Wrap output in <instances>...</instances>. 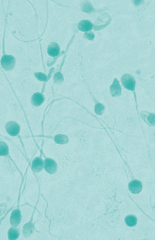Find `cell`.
<instances>
[{
	"instance_id": "obj_1",
	"label": "cell",
	"mask_w": 155,
	"mask_h": 240,
	"mask_svg": "<svg viewBox=\"0 0 155 240\" xmlns=\"http://www.w3.org/2000/svg\"><path fill=\"white\" fill-rule=\"evenodd\" d=\"M121 81L125 88L132 91H134L136 81L131 75L128 73L124 74L121 77Z\"/></svg>"
},
{
	"instance_id": "obj_2",
	"label": "cell",
	"mask_w": 155,
	"mask_h": 240,
	"mask_svg": "<svg viewBox=\"0 0 155 240\" xmlns=\"http://www.w3.org/2000/svg\"><path fill=\"white\" fill-rule=\"evenodd\" d=\"M15 59L14 56L6 54L2 56L0 61L2 67L6 70L12 69L15 66Z\"/></svg>"
},
{
	"instance_id": "obj_3",
	"label": "cell",
	"mask_w": 155,
	"mask_h": 240,
	"mask_svg": "<svg viewBox=\"0 0 155 240\" xmlns=\"http://www.w3.org/2000/svg\"><path fill=\"white\" fill-rule=\"evenodd\" d=\"M5 127L7 133L12 136H16L20 132L19 125L16 122L13 121L8 122L5 125Z\"/></svg>"
},
{
	"instance_id": "obj_4",
	"label": "cell",
	"mask_w": 155,
	"mask_h": 240,
	"mask_svg": "<svg viewBox=\"0 0 155 240\" xmlns=\"http://www.w3.org/2000/svg\"><path fill=\"white\" fill-rule=\"evenodd\" d=\"M44 169L48 173L53 174L57 171V165L55 161L52 158H47L44 161Z\"/></svg>"
},
{
	"instance_id": "obj_5",
	"label": "cell",
	"mask_w": 155,
	"mask_h": 240,
	"mask_svg": "<svg viewBox=\"0 0 155 240\" xmlns=\"http://www.w3.org/2000/svg\"><path fill=\"white\" fill-rule=\"evenodd\" d=\"M21 215L20 210L17 209L13 210L11 213L10 218L11 225L13 227H16L20 224L21 220Z\"/></svg>"
},
{
	"instance_id": "obj_6",
	"label": "cell",
	"mask_w": 155,
	"mask_h": 240,
	"mask_svg": "<svg viewBox=\"0 0 155 240\" xmlns=\"http://www.w3.org/2000/svg\"><path fill=\"white\" fill-rule=\"evenodd\" d=\"M129 189L131 192L134 194H138L142 191V185L141 182L139 180H132L128 184Z\"/></svg>"
},
{
	"instance_id": "obj_7",
	"label": "cell",
	"mask_w": 155,
	"mask_h": 240,
	"mask_svg": "<svg viewBox=\"0 0 155 240\" xmlns=\"http://www.w3.org/2000/svg\"><path fill=\"white\" fill-rule=\"evenodd\" d=\"M110 93L113 97H118L121 95V89L119 81L115 78L112 84L110 87Z\"/></svg>"
},
{
	"instance_id": "obj_8",
	"label": "cell",
	"mask_w": 155,
	"mask_h": 240,
	"mask_svg": "<svg viewBox=\"0 0 155 240\" xmlns=\"http://www.w3.org/2000/svg\"><path fill=\"white\" fill-rule=\"evenodd\" d=\"M44 165L43 160L39 157L35 158L33 160L31 169L34 172L38 173L43 169Z\"/></svg>"
},
{
	"instance_id": "obj_9",
	"label": "cell",
	"mask_w": 155,
	"mask_h": 240,
	"mask_svg": "<svg viewBox=\"0 0 155 240\" xmlns=\"http://www.w3.org/2000/svg\"><path fill=\"white\" fill-rule=\"evenodd\" d=\"M60 52V47L57 43L52 42L50 43L47 49V53L49 55L55 57L58 55Z\"/></svg>"
},
{
	"instance_id": "obj_10",
	"label": "cell",
	"mask_w": 155,
	"mask_h": 240,
	"mask_svg": "<svg viewBox=\"0 0 155 240\" xmlns=\"http://www.w3.org/2000/svg\"><path fill=\"white\" fill-rule=\"evenodd\" d=\"M45 100L44 95L41 93L37 92L34 93L31 99V102L33 105L35 106L41 105Z\"/></svg>"
},
{
	"instance_id": "obj_11",
	"label": "cell",
	"mask_w": 155,
	"mask_h": 240,
	"mask_svg": "<svg viewBox=\"0 0 155 240\" xmlns=\"http://www.w3.org/2000/svg\"><path fill=\"white\" fill-rule=\"evenodd\" d=\"M93 27L92 23L88 20H84L81 21L79 22L78 26L79 29L83 32L90 31L92 29Z\"/></svg>"
},
{
	"instance_id": "obj_12",
	"label": "cell",
	"mask_w": 155,
	"mask_h": 240,
	"mask_svg": "<svg viewBox=\"0 0 155 240\" xmlns=\"http://www.w3.org/2000/svg\"><path fill=\"white\" fill-rule=\"evenodd\" d=\"M20 235L19 229L15 227H12L9 229L8 233V238L9 240L17 239Z\"/></svg>"
},
{
	"instance_id": "obj_13",
	"label": "cell",
	"mask_w": 155,
	"mask_h": 240,
	"mask_svg": "<svg viewBox=\"0 0 155 240\" xmlns=\"http://www.w3.org/2000/svg\"><path fill=\"white\" fill-rule=\"evenodd\" d=\"M33 224L30 222L25 224L23 227L22 233L25 237L30 236L33 231L34 227Z\"/></svg>"
},
{
	"instance_id": "obj_14",
	"label": "cell",
	"mask_w": 155,
	"mask_h": 240,
	"mask_svg": "<svg viewBox=\"0 0 155 240\" xmlns=\"http://www.w3.org/2000/svg\"><path fill=\"white\" fill-rule=\"evenodd\" d=\"M54 141L57 144H63L68 143V137L65 135L58 134L55 136Z\"/></svg>"
},
{
	"instance_id": "obj_15",
	"label": "cell",
	"mask_w": 155,
	"mask_h": 240,
	"mask_svg": "<svg viewBox=\"0 0 155 240\" xmlns=\"http://www.w3.org/2000/svg\"><path fill=\"white\" fill-rule=\"evenodd\" d=\"M125 220L127 225L130 227L135 226L137 222V218L132 215H129L127 216L125 218Z\"/></svg>"
},
{
	"instance_id": "obj_16",
	"label": "cell",
	"mask_w": 155,
	"mask_h": 240,
	"mask_svg": "<svg viewBox=\"0 0 155 240\" xmlns=\"http://www.w3.org/2000/svg\"><path fill=\"white\" fill-rule=\"evenodd\" d=\"M81 4V8L83 11L88 13L94 10L92 4L89 1H85L83 2Z\"/></svg>"
},
{
	"instance_id": "obj_17",
	"label": "cell",
	"mask_w": 155,
	"mask_h": 240,
	"mask_svg": "<svg viewBox=\"0 0 155 240\" xmlns=\"http://www.w3.org/2000/svg\"><path fill=\"white\" fill-rule=\"evenodd\" d=\"M8 153V145L4 142L0 141V156H5Z\"/></svg>"
},
{
	"instance_id": "obj_18",
	"label": "cell",
	"mask_w": 155,
	"mask_h": 240,
	"mask_svg": "<svg viewBox=\"0 0 155 240\" xmlns=\"http://www.w3.org/2000/svg\"><path fill=\"white\" fill-rule=\"evenodd\" d=\"M105 109L104 106L100 103L96 104L95 106L94 110L96 113L98 115H101L103 113Z\"/></svg>"
},
{
	"instance_id": "obj_19",
	"label": "cell",
	"mask_w": 155,
	"mask_h": 240,
	"mask_svg": "<svg viewBox=\"0 0 155 240\" xmlns=\"http://www.w3.org/2000/svg\"><path fill=\"white\" fill-rule=\"evenodd\" d=\"M147 116H145L147 118L145 121L147 122L148 124H151L152 125H155V115L153 113H149L148 115H147Z\"/></svg>"
},
{
	"instance_id": "obj_20",
	"label": "cell",
	"mask_w": 155,
	"mask_h": 240,
	"mask_svg": "<svg viewBox=\"0 0 155 240\" xmlns=\"http://www.w3.org/2000/svg\"><path fill=\"white\" fill-rule=\"evenodd\" d=\"M34 75L39 80L45 81L47 79V76L44 74L40 72H35Z\"/></svg>"
},
{
	"instance_id": "obj_21",
	"label": "cell",
	"mask_w": 155,
	"mask_h": 240,
	"mask_svg": "<svg viewBox=\"0 0 155 240\" xmlns=\"http://www.w3.org/2000/svg\"><path fill=\"white\" fill-rule=\"evenodd\" d=\"M84 37L86 39L91 40L94 38L95 34L92 31L86 32L84 34Z\"/></svg>"
}]
</instances>
